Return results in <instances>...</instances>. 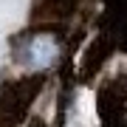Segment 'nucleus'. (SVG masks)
Masks as SVG:
<instances>
[{"label":"nucleus","instance_id":"nucleus-1","mask_svg":"<svg viewBox=\"0 0 127 127\" xmlns=\"http://www.w3.org/2000/svg\"><path fill=\"white\" fill-rule=\"evenodd\" d=\"M59 57V42L54 34H28L17 45V62L26 65L28 71H42L51 68Z\"/></svg>","mask_w":127,"mask_h":127}]
</instances>
